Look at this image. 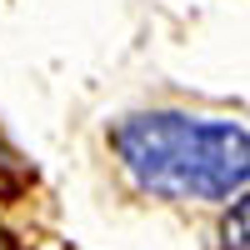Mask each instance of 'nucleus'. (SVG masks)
Here are the masks:
<instances>
[{"mask_svg": "<svg viewBox=\"0 0 250 250\" xmlns=\"http://www.w3.org/2000/svg\"><path fill=\"white\" fill-rule=\"evenodd\" d=\"M110 145L135 190L165 200H235L250 175V135L240 120L135 110L110 125Z\"/></svg>", "mask_w": 250, "mask_h": 250, "instance_id": "f257e3e1", "label": "nucleus"}, {"mask_svg": "<svg viewBox=\"0 0 250 250\" xmlns=\"http://www.w3.org/2000/svg\"><path fill=\"white\" fill-rule=\"evenodd\" d=\"M0 250H15V245H10V235H0Z\"/></svg>", "mask_w": 250, "mask_h": 250, "instance_id": "7ed1b4c3", "label": "nucleus"}, {"mask_svg": "<svg viewBox=\"0 0 250 250\" xmlns=\"http://www.w3.org/2000/svg\"><path fill=\"white\" fill-rule=\"evenodd\" d=\"M245 220H250V205H245V195H235L230 215H225V225H220V240H225V250H245Z\"/></svg>", "mask_w": 250, "mask_h": 250, "instance_id": "f03ea898", "label": "nucleus"}]
</instances>
